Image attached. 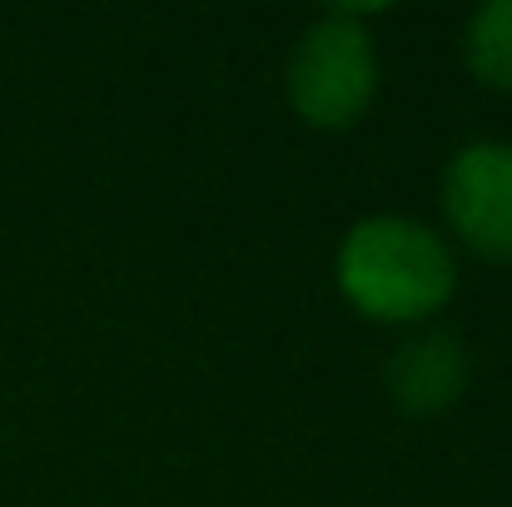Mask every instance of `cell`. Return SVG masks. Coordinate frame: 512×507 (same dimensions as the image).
<instances>
[{
    "label": "cell",
    "mask_w": 512,
    "mask_h": 507,
    "mask_svg": "<svg viewBox=\"0 0 512 507\" xmlns=\"http://www.w3.org/2000/svg\"><path fill=\"white\" fill-rule=\"evenodd\" d=\"M339 289L368 319L413 324L453 299L458 264L428 224L408 214H368L339 244Z\"/></svg>",
    "instance_id": "cell-1"
},
{
    "label": "cell",
    "mask_w": 512,
    "mask_h": 507,
    "mask_svg": "<svg viewBox=\"0 0 512 507\" xmlns=\"http://www.w3.org/2000/svg\"><path fill=\"white\" fill-rule=\"evenodd\" d=\"M443 214L453 234L493 259L512 264V145L508 140H473L443 169Z\"/></svg>",
    "instance_id": "cell-3"
},
{
    "label": "cell",
    "mask_w": 512,
    "mask_h": 507,
    "mask_svg": "<svg viewBox=\"0 0 512 507\" xmlns=\"http://www.w3.org/2000/svg\"><path fill=\"white\" fill-rule=\"evenodd\" d=\"M463 55L483 85L512 95V0H488L473 10L468 35H463Z\"/></svg>",
    "instance_id": "cell-5"
},
{
    "label": "cell",
    "mask_w": 512,
    "mask_h": 507,
    "mask_svg": "<svg viewBox=\"0 0 512 507\" xmlns=\"http://www.w3.org/2000/svg\"><path fill=\"white\" fill-rule=\"evenodd\" d=\"M378 95V55L358 5L324 10L289 55V105L314 130H348Z\"/></svg>",
    "instance_id": "cell-2"
},
{
    "label": "cell",
    "mask_w": 512,
    "mask_h": 507,
    "mask_svg": "<svg viewBox=\"0 0 512 507\" xmlns=\"http://www.w3.org/2000/svg\"><path fill=\"white\" fill-rule=\"evenodd\" d=\"M383 388H388L393 408H403L413 418H433V413H443L463 398L468 348L443 329L408 334L383 363Z\"/></svg>",
    "instance_id": "cell-4"
}]
</instances>
